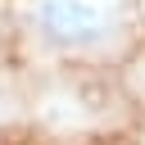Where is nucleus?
I'll return each instance as SVG.
<instances>
[{
  "instance_id": "f257e3e1",
  "label": "nucleus",
  "mask_w": 145,
  "mask_h": 145,
  "mask_svg": "<svg viewBox=\"0 0 145 145\" xmlns=\"http://www.w3.org/2000/svg\"><path fill=\"white\" fill-rule=\"evenodd\" d=\"M27 32L36 45L72 59H100L122 50L127 18L113 0H32L27 5Z\"/></svg>"
},
{
  "instance_id": "f03ea898",
  "label": "nucleus",
  "mask_w": 145,
  "mask_h": 145,
  "mask_svg": "<svg viewBox=\"0 0 145 145\" xmlns=\"http://www.w3.org/2000/svg\"><path fill=\"white\" fill-rule=\"evenodd\" d=\"M0 122H5V104H0Z\"/></svg>"
}]
</instances>
